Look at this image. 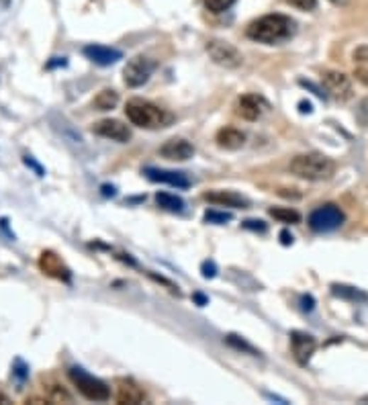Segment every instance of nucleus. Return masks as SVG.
I'll use <instances>...</instances> for the list:
<instances>
[{
	"mask_svg": "<svg viewBox=\"0 0 368 405\" xmlns=\"http://www.w3.org/2000/svg\"><path fill=\"white\" fill-rule=\"evenodd\" d=\"M215 141L223 150H240L245 143V133L240 131V129H235V127H223V129L217 131Z\"/></svg>",
	"mask_w": 368,
	"mask_h": 405,
	"instance_id": "a211bd4d",
	"label": "nucleus"
},
{
	"mask_svg": "<svg viewBox=\"0 0 368 405\" xmlns=\"http://www.w3.org/2000/svg\"><path fill=\"white\" fill-rule=\"evenodd\" d=\"M125 115H127L129 123L141 127V129H158V127H166L172 121V115L168 111H164L162 106L154 105L150 101H143V99H131L125 105Z\"/></svg>",
	"mask_w": 368,
	"mask_h": 405,
	"instance_id": "f03ea898",
	"label": "nucleus"
},
{
	"mask_svg": "<svg viewBox=\"0 0 368 405\" xmlns=\"http://www.w3.org/2000/svg\"><path fill=\"white\" fill-rule=\"evenodd\" d=\"M291 348H293V354H295L299 365H307L311 354L316 353L317 340L311 334H305V332H293L291 334Z\"/></svg>",
	"mask_w": 368,
	"mask_h": 405,
	"instance_id": "f8f14e48",
	"label": "nucleus"
},
{
	"mask_svg": "<svg viewBox=\"0 0 368 405\" xmlns=\"http://www.w3.org/2000/svg\"><path fill=\"white\" fill-rule=\"evenodd\" d=\"M332 293L342 297V299L350 301H368L367 293H362L360 289L356 287H348V284H332Z\"/></svg>",
	"mask_w": 368,
	"mask_h": 405,
	"instance_id": "4be33fe9",
	"label": "nucleus"
},
{
	"mask_svg": "<svg viewBox=\"0 0 368 405\" xmlns=\"http://www.w3.org/2000/svg\"><path fill=\"white\" fill-rule=\"evenodd\" d=\"M145 177L154 182H164L170 187H178V189H186L191 187V180L184 172H176V170H164V168H145L143 172Z\"/></svg>",
	"mask_w": 368,
	"mask_h": 405,
	"instance_id": "4468645a",
	"label": "nucleus"
},
{
	"mask_svg": "<svg viewBox=\"0 0 368 405\" xmlns=\"http://www.w3.org/2000/svg\"><path fill=\"white\" fill-rule=\"evenodd\" d=\"M39 266L45 274H50L53 279H60V281H68L70 279V270L68 266L62 262L60 256H55L53 252H43L41 258H39Z\"/></svg>",
	"mask_w": 368,
	"mask_h": 405,
	"instance_id": "2eb2a0df",
	"label": "nucleus"
},
{
	"mask_svg": "<svg viewBox=\"0 0 368 405\" xmlns=\"http://www.w3.org/2000/svg\"><path fill=\"white\" fill-rule=\"evenodd\" d=\"M117 401L127 405H138L145 401V393L141 391L138 383H133L131 379H121L117 383Z\"/></svg>",
	"mask_w": 368,
	"mask_h": 405,
	"instance_id": "dca6fc26",
	"label": "nucleus"
},
{
	"mask_svg": "<svg viewBox=\"0 0 368 405\" xmlns=\"http://www.w3.org/2000/svg\"><path fill=\"white\" fill-rule=\"evenodd\" d=\"M291 174L303 178V180H328L335 172V164L323 154H299L289 164Z\"/></svg>",
	"mask_w": 368,
	"mask_h": 405,
	"instance_id": "7ed1b4c3",
	"label": "nucleus"
},
{
	"mask_svg": "<svg viewBox=\"0 0 368 405\" xmlns=\"http://www.w3.org/2000/svg\"><path fill=\"white\" fill-rule=\"evenodd\" d=\"M84 55L88 60H92L99 66H111L115 62H119L123 53L115 48H106V45H87L84 48Z\"/></svg>",
	"mask_w": 368,
	"mask_h": 405,
	"instance_id": "f3484780",
	"label": "nucleus"
},
{
	"mask_svg": "<svg viewBox=\"0 0 368 405\" xmlns=\"http://www.w3.org/2000/svg\"><path fill=\"white\" fill-rule=\"evenodd\" d=\"M244 228L256 229V231H266V223H264V221H254V219H250V221H245Z\"/></svg>",
	"mask_w": 368,
	"mask_h": 405,
	"instance_id": "c85d7f7f",
	"label": "nucleus"
},
{
	"mask_svg": "<svg viewBox=\"0 0 368 405\" xmlns=\"http://www.w3.org/2000/svg\"><path fill=\"white\" fill-rule=\"evenodd\" d=\"M289 4H293L299 11H313L317 6V0H286Z\"/></svg>",
	"mask_w": 368,
	"mask_h": 405,
	"instance_id": "cd10ccee",
	"label": "nucleus"
},
{
	"mask_svg": "<svg viewBox=\"0 0 368 405\" xmlns=\"http://www.w3.org/2000/svg\"><path fill=\"white\" fill-rule=\"evenodd\" d=\"M228 344L229 346H233V348H238V350H244V353H250V354H254L256 356V350L247 344V342H244V340H240L238 335H228Z\"/></svg>",
	"mask_w": 368,
	"mask_h": 405,
	"instance_id": "a878e982",
	"label": "nucleus"
},
{
	"mask_svg": "<svg viewBox=\"0 0 368 405\" xmlns=\"http://www.w3.org/2000/svg\"><path fill=\"white\" fill-rule=\"evenodd\" d=\"M330 2H333V4H346L348 0H330Z\"/></svg>",
	"mask_w": 368,
	"mask_h": 405,
	"instance_id": "2f4dec72",
	"label": "nucleus"
},
{
	"mask_svg": "<svg viewBox=\"0 0 368 405\" xmlns=\"http://www.w3.org/2000/svg\"><path fill=\"white\" fill-rule=\"evenodd\" d=\"M207 53L209 57L217 64V66H223V68H240L244 64V55L238 48H233L228 41H221V39H211L207 43Z\"/></svg>",
	"mask_w": 368,
	"mask_h": 405,
	"instance_id": "423d86ee",
	"label": "nucleus"
},
{
	"mask_svg": "<svg viewBox=\"0 0 368 405\" xmlns=\"http://www.w3.org/2000/svg\"><path fill=\"white\" fill-rule=\"evenodd\" d=\"M295 33V21L286 15H264L247 25L245 35L252 41L274 45Z\"/></svg>",
	"mask_w": 368,
	"mask_h": 405,
	"instance_id": "f257e3e1",
	"label": "nucleus"
},
{
	"mask_svg": "<svg viewBox=\"0 0 368 405\" xmlns=\"http://www.w3.org/2000/svg\"><path fill=\"white\" fill-rule=\"evenodd\" d=\"M352 64H354L356 80L368 87V45L356 48V52L352 53Z\"/></svg>",
	"mask_w": 368,
	"mask_h": 405,
	"instance_id": "6ab92c4d",
	"label": "nucleus"
},
{
	"mask_svg": "<svg viewBox=\"0 0 368 405\" xmlns=\"http://www.w3.org/2000/svg\"><path fill=\"white\" fill-rule=\"evenodd\" d=\"M160 156L166 160H174V162H186L194 156V148L193 143L184 138H172L160 148Z\"/></svg>",
	"mask_w": 368,
	"mask_h": 405,
	"instance_id": "9b49d317",
	"label": "nucleus"
},
{
	"mask_svg": "<svg viewBox=\"0 0 368 405\" xmlns=\"http://www.w3.org/2000/svg\"><path fill=\"white\" fill-rule=\"evenodd\" d=\"M321 82H323V89L328 90V94L340 101V103H346L350 101L354 90H352V82L350 78L342 72L335 70H328L321 74Z\"/></svg>",
	"mask_w": 368,
	"mask_h": 405,
	"instance_id": "6e6552de",
	"label": "nucleus"
},
{
	"mask_svg": "<svg viewBox=\"0 0 368 405\" xmlns=\"http://www.w3.org/2000/svg\"><path fill=\"white\" fill-rule=\"evenodd\" d=\"M156 70V64L150 60V57H143V55H138L133 60L127 62L125 70H123V80L129 89H140L143 87L150 76Z\"/></svg>",
	"mask_w": 368,
	"mask_h": 405,
	"instance_id": "0eeeda50",
	"label": "nucleus"
},
{
	"mask_svg": "<svg viewBox=\"0 0 368 405\" xmlns=\"http://www.w3.org/2000/svg\"><path fill=\"white\" fill-rule=\"evenodd\" d=\"M205 201H209L211 205H217V207H231V209H245L250 205V201L238 194L235 191H209V193L203 194Z\"/></svg>",
	"mask_w": 368,
	"mask_h": 405,
	"instance_id": "ddd939ff",
	"label": "nucleus"
},
{
	"mask_svg": "<svg viewBox=\"0 0 368 405\" xmlns=\"http://www.w3.org/2000/svg\"><path fill=\"white\" fill-rule=\"evenodd\" d=\"M92 131L96 135L105 138V140L119 141V143L131 140V129L125 123H121L119 119H103V121L92 125Z\"/></svg>",
	"mask_w": 368,
	"mask_h": 405,
	"instance_id": "9d476101",
	"label": "nucleus"
},
{
	"mask_svg": "<svg viewBox=\"0 0 368 405\" xmlns=\"http://www.w3.org/2000/svg\"><path fill=\"white\" fill-rule=\"evenodd\" d=\"M117 105H119V94L113 89L101 90V92L94 96V101H92V106H94L96 111H111V109H115Z\"/></svg>",
	"mask_w": 368,
	"mask_h": 405,
	"instance_id": "aec40b11",
	"label": "nucleus"
},
{
	"mask_svg": "<svg viewBox=\"0 0 368 405\" xmlns=\"http://www.w3.org/2000/svg\"><path fill=\"white\" fill-rule=\"evenodd\" d=\"M233 2L235 0H205V4H207L211 13H225L228 9L233 6Z\"/></svg>",
	"mask_w": 368,
	"mask_h": 405,
	"instance_id": "393cba45",
	"label": "nucleus"
},
{
	"mask_svg": "<svg viewBox=\"0 0 368 405\" xmlns=\"http://www.w3.org/2000/svg\"><path fill=\"white\" fill-rule=\"evenodd\" d=\"M68 377H70V381L74 383V387L78 389L90 401H106L111 397V389H108L105 381L92 377L90 372L80 369V367H72L68 370Z\"/></svg>",
	"mask_w": 368,
	"mask_h": 405,
	"instance_id": "20e7f679",
	"label": "nucleus"
},
{
	"mask_svg": "<svg viewBox=\"0 0 368 405\" xmlns=\"http://www.w3.org/2000/svg\"><path fill=\"white\" fill-rule=\"evenodd\" d=\"M344 221H346L344 211L338 205H332V203L317 207L316 211L309 215V228L313 229V231H319V233L342 228Z\"/></svg>",
	"mask_w": 368,
	"mask_h": 405,
	"instance_id": "39448f33",
	"label": "nucleus"
},
{
	"mask_svg": "<svg viewBox=\"0 0 368 405\" xmlns=\"http://www.w3.org/2000/svg\"><path fill=\"white\" fill-rule=\"evenodd\" d=\"M281 238H282V244H293V235H289L286 231H282Z\"/></svg>",
	"mask_w": 368,
	"mask_h": 405,
	"instance_id": "7c9ffc66",
	"label": "nucleus"
},
{
	"mask_svg": "<svg viewBox=\"0 0 368 405\" xmlns=\"http://www.w3.org/2000/svg\"><path fill=\"white\" fill-rule=\"evenodd\" d=\"M203 274L205 277H215V265L213 262H205L203 265Z\"/></svg>",
	"mask_w": 368,
	"mask_h": 405,
	"instance_id": "c756f323",
	"label": "nucleus"
},
{
	"mask_svg": "<svg viewBox=\"0 0 368 405\" xmlns=\"http://www.w3.org/2000/svg\"><path fill=\"white\" fill-rule=\"evenodd\" d=\"M268 109V103L258 94H244L235 103V115L245 121H258Z\"/></svg>",
	"mask_w": 368,
	"mask_h": 405,
	"instance_id": "1a4fd4ad",
	"label": "nucleus"
},
{
	"mask_svg": "<svg viewBox=\"0 0 368 405\" xmlns=\"http://www.w3.org/2000/svg\"><path fill=\"white\" fill-rule=\"evenodd\" d=\"M270 215L274 219H279L281 223H299L301 221V215L295 209H291V207H272Z\"/></svg>",
	"mask_w": 368,
	"mask_h": 405,
	"instance_id": "5701e85b",
	"label": "nucleus"
},
{
	"mask_svg": "<svg viewBox=\"0 0 368 405\" xmlns=\"http://www.w3.org/2000/svg\"><path fill=\"white\" fill-rule=\"evenodd\" d=\"M48 391H50V401H53V404H57V401H66V404H70L72 401V395L66 391V389L52 385Z\"/></svg>",
	"mask_w": 368,
	"mask_h": 405,
	"instance_id": "b1692460",
	"label": "nucleus"
},
{
	"mask_svg": "<svg viewBox=\"0 0 368 405\" xmlns=\"http://www.w3.org/2000/svg\"><path fill=\"white\" fill-rule=\"evenodd\" d=\"M229 219H231V213H219V211L205 213V221H209V223H225Z\"/></svg>",
	"mask_w": 368,
	"mask_h": 405,
	"instance_id": "bb28decb",
	"label": "nucleus"
},
{
	"mask_svg": "<svg viewBox=\"0 0 368 405\" xmlns=\"http://www.w3.org/2000/svg\"><path fill=\"white\" fill-rule=\"evenodd\" d=\"M156 203H158V207L166 209V211L180 213L182 209H184V201H182L180 196H176V194H170V193L156 194Z\"/></svg>",
	"mask_w": 368,
	"mask_h": 405,
	"instance_id": "412c9836",
	"label": "nucleus"
}]
</instances>
